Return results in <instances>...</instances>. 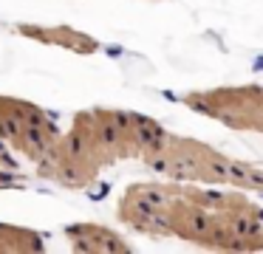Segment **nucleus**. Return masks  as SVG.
Segmentation results:
<instances>
[{"label":"nucleus","instance_id":"1","mask_svg":"<svg viewBox=\"0 0 263 254\" xmlns=\"http://www.w3.org/2000/svg\"><path fill=\"white\" fill-rule=\"evenodd\" d=\"M0 139L23 161L37 167L51 155L60 139V127L51 113H46L40 105L0 93Z\"/></svg>","mask_w":263,"mask_h":254},{"label":"nucleus","instance_id":"2","mask_svg":"<svg viewBox=\"0 0 263 254\" xmlns=\"http://www.w3.org/2000/svg\"><path fill=\"white\" fill-rule=\"evenodd\" d=\"M14 34L26 40H34L43 45H54V48L71 51V54H97L99 43L91 34L80 31V28L71 26H43V23H14L12 26Z\"/></svg>","mask_w":263,"mask_h":254},{"label":"nucleus","instance_id":"3","mask_svg":"<svg viewBox=\"0 0 263 254\" xmlns=\"http://www.w3.org/2000/svg\"><path fill=\"white\" fill-rule=\"evenodd\" d=\"M65 240L74 251L82 254H127L133 251V246L122 235H116L114 229L99 223H71L65 226Z\"/></svg>","mask_w":263,"mask_h":254},{"label":"nucleus","instance_id":"4","mask_svg":"<svg viewBox=\"0 0 263 254\" xmlns=\"http://www.w3.org/2000/svg\"><path fill=\"white\" fill-rule=\"evenodd\" d=\"M46 251V240L40 231L26 226L0 223V254H34Z\"/></svg>","mask_w":263,"mask_h":254},{"label":"nucleus","instance_id":"5","mask_svg":"<svg viewBox=\"0 0 263 254\" xmlns=\"http://www.w3.org/2000/svg\"><path fill=\"white\" fill-rule=\"evenodd\" d=\"M23 186H26V175L20 172V169L0 167V192H6V189H23Z\"/></svg>","mask_w":263,"mask_h":254},{"label":"nucleus","instance_id":"6","mask_svg":"<svg viewBox=\"0 0 263 254\" xmlns=\"http://www.w3.org/2000/svg\"><path fill=\"white\" fill-rule=\"evenodd\" d=\"M0 167H6V169H20V161L14 158V150L6 144V141L0 139Z\"/></svg>","mask_w":263,"mask_h":254},{"label":"nucleus","instance_id":"7","mask_svg":"<svg viewBox=\"0 0 263 254\" xmlns=\"http://www.w3.org/2000/svg\"><path fill=\"white\" fill-rule=\"evenodd\" d=\"M243 189H263V169L260 167H255V164H252V172H249V178H246Z\"/></svg>","mask_w":263,"mask_h":254}]
</instances>
